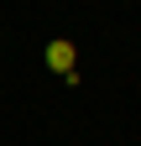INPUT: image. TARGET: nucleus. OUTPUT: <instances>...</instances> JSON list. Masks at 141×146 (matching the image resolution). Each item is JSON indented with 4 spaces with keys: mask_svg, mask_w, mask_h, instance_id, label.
<instances>
[{
    "mask_svg": "<svg viewBox=\"0 0 141 146\" xmlns=\"http://www.w3.org/2000/svg\"><path fill=\"white\" fill-rule=\"evenodd\" d=\"M42 68L58 73L68 89H78L84 84V73H78V42H73V36H52V42L42 47Z\"/></svg>",
    "mask_w": 141,
    "mask_h": 146,
    "instance_id": "nucleus-1",
    "label": "nucleus"
}]
</instances>
